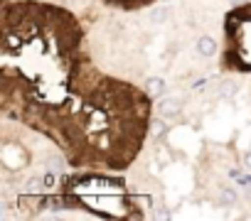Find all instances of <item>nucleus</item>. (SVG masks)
I'll return each mask as SVG.
<instances>
[{
    "label": "nucleus",
    "mask_w": 251,
    "mask_h": 221,
    "mask_svg": "<svg viewBox=\"0 0 251 221\" xmlns=\"http://www.w3.org/2000/svg\"><path fill=\"white\" fill-rule=\"evenodd\" d=\"M42 187H45V179H40V177H32V179L27 182V192H30V194H40Z\"/></svg>",
    "instance_id": "6"
},
{
    "label": "nucleus",
    "mask_w": 251,
    "mask_h": 221,
    "mask_svg": "<svg viewBox=\"0 0 251 221\" xmlns=\"http://www.w3.org/2000/svg\"><path fill=\"white\" fill-rule=\"evenodd\" d=\"M163 20H168V10L165 8H158V10L151 13V22H163Z\"/></svg>",
    "instance_id": "7"
},
{
    "label": "nucleus",
    "mask_w": 251,
    "mask_h": 221,
    "mask_svg": "<svg viewBox=\"0 0 251 221\" xmlns=\"http://www.w3.org/2000/svg\"><path fill=\"white\" fill-rule=\"evenodd\" d=\"M146 88H148V93H155V96H160V93L165 91V79H160V76H153V79H148Z\"/></svg>",
    "instance_id": "4"
},
{
    "label": "nucleus",
    "mask_w": 251,
    "mask_h": 221,
    "mask_svg": "<svg viewBox=\"0 0 251 221\" xmlns=\"http://www.w3.org/2000/svg\"><path fill=\"white\" fill-rule=\"evenodd\" d=\"M234 88H236L234 81H222V84L217 86V96H219V98H226V96L234 93Z\"/></svg>",
    "instance_id": "5"
},
{
    "label": "nucleus",
    "mask_w": 251,
    "mask_h": 221,
    "mask_svg": "<svg viewBox=\"0 0 251 221\" xmlns=\"http://www.w3.org/2000/svg\"><path fill=\"white\" fill-rule=\"evenodd\" d=\"M153 133H155V135H160V138H163V135H165V133H168V126H165V123H163V121H155V123H153Z\"/></svg>",
    "instance_id": "8"
},
{
    "label": "nucleus",
    "mask_w": 251,
    "mask_h": 221,
    "mask_svg": "<svg viewBox=\"0 0 251 221\" xmlns=\"http://www.w3.org/2000/svg\"><path fill=\"white\" fill-rule=\"evenodd\" d=\"M180 110H182V98H177V96H168V98L158 101V113H160L163 118L177 116Z\"/></svg>",
    "instance_id": "1"
},
{
    "label": "nucleus",
    "mask_w": 251,
    "mask_h": 221,
    "mask_svg": "<svg viewBox=\"0 0 251 221\" xmlns=\"http://www.w3.org/2000/svg\"><path fill=\"white\" fill-rule=\"evenodd\" d=\"M244 165H246V167H249V170H251V150H249V153H246V155H244Z\"/></svg>",
    "instance_id": "9"
},
{
    "label": "nucleus",
    "mask_w": 251,
    "mask_h": 221,
    "mask_svg": "<svg viewBox=\"0 0 251 221\" xmlns=\"http://www.w3.org/2000/svg\"><path fill=\"white\" fill-rule=\"evenodd\" d=\"M195 49H197V54H202V57H214L217 42H214L212 37H200L197 44H195Z\"/></svg>",
    "instance_id": "2"
},
{
    "label": "nucleus",
    "mask_w": 251,
    "mask_h": 221,
    "mask_svg": "<svg viewBox=\"0 0 251 221\" xmlns=\"http://www.w3.org/2000/svg\"><path fill=\"white\" fill-rule=\"evenodd\" d=\"M219 204H222V206H234V204H236V189L222 187V189H219Z\"/></svg>",
    "instance_id": "3"
}]
</instances>
